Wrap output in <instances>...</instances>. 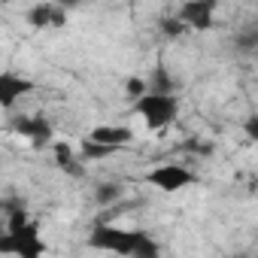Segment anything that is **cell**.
<instances>
[{"label": "cell", "instance_id": "52a82bcc", "mask_svg": "<svg viewBox=\"0 0 258 258\" xmlns=\"http://www.w3.org/2000/svg\"><path fill=\"white\" fill-rule=\"evenodd\" d=\"M25 19H28L31 28H40V31H46V28H64L67 25V7H61L58 0H43V4H37V7L28 10Z\"/></svg>", "mask_w": 258, "mask_h": 258}, {"label": "cell", "instance_id": "4fadbf2b", "mask_svg": "<svg viewBox=\"0 0 258 258\" xmlns=\"http://www.w3.org/2000/svg\"><path fill=\"white\" fill-rule=\"evenodd\" d=\"M234 46H237L240 52H255V49H258V25L243 28V31L234 37Z\"/></svg>", "mask_w": 258, "mask_h": 258}, {"label": "cell", "instance_id": "9c48e42d", "mask_svg": "<svg viewBox=\"0 0 258 258\" xmlns=\"http://www.w3.org/2000/svg\"><path fill=\"white\" fill-rule=\"evenodd\" d=\"M91 140L103 143V146H112V149H121V146H131L134 143V131L124 124H97L88 131Z\"/></svg>", "mask_w": 258, "mask_h": 258}, {"label": "cell", "instance_id": "ac0fdd59", "mask_svg": "<svg viewBox=\"0 0 258 258\" xmlns=\"http://www.w3.org/2000/svg\"><path fill=\"white\" fill-rule=\"evenodd\" d=\"M58 4H61V0H58Z\"/></svg>", "mask_w": 258, "mask_h": 258}, {"label": "cell", "instance_id": "30bf717a", "mask_svg": "<svg viewBox=\"0 0 258 258\" xmlns=\"http://www.w3.org/2000/svg\"><path fill=\"white\" fill-rule=\"evenodd\" d=\"M85 158L79 155V158H73V149L67 146V143H55V164H61V170L67 173V176H76V179H82L85 176V164H82Z\"/></svg>", "mask_w": 258, "mask_h": 258}, {"label": "cell", "instance_id": "7c38bea8", "mask_svg": "<svg viewBox=\"0 0 258 258\" xmlns=\"http://www.w3.org/2000/svg\"><path fill=\"white\" fill-rule=\"evenodd\" d=\"M112 152H115L112 146H103V143H97V140H91V137H85V140H82V149H79V155H82L85 161L106 158V155H112Z\"/></svg>", "mask_w": 258, "mask_h": 258}, {"label": "cell", "instance_id": "8fae6325", "mask_svg": "<svg viewBox=\"0 0 258 258\" xmlns=\"http://www.w3.org/2000/svg\"><path fill=\"white\" fill-rule=\"evenodd\" d=\"M149 91H167V94H176V88H179V82H176V76L164 67V64H158L152 73H149Z\"/></svg>", "mask_w": 258, "mask_h": 258}, {"label": "cell", "instance_id": "3957f363", "mask_svg": "<svg viewBox=\"0 0 258 258\" xmlns=\"http://www.w3.org/2000/svg\"><path fill=\"white\" fill-rule=\"evenodd\" d=\"M0 252H16L22 258H40L46 252V243L40 240L37 222H28L19 231H7V237L0 240Z\"/></svg>", "mask_w": 258, "mask_h": 258}, {"label": "cell", "instance_id": "5b68a950", "mask_svg": "<svg viewBox=\"0 0 258 258\" xmlns=\"http://www.w3.org/2000/svg\"><path fill=\"white\" fill-rule=\"evenodd\" d=\"M216 13H219V0H185L176 16L185 22L188 31H210Z\"/></svg>", "mask_w": 258, "mask_h": 258}, {"label": "cell", "instance_id": "7a4b0ae2", "mask_svg": "<svg viewBox=\"0 0 258 258\" xmlns=\"http://www.w3.org/2000/svg\"><path fill=\"white\" fill-rule=\"evenodd\" d=\"M131 109L146 121L149 131H164L179 118V97L167 91H146L143 97L131 100Z\"/></svg>", "mask_w": 258, "mask_h": 258}, {"label": "cell", "instance_id": "2e32d148", "mask_svg": "<svg viewBox=\"0 0 258 258\" xmlns=\"http://www.w3.org/2000/svg\"><path fill=\"white\" fill-rule=\"evenodd\" d=\"M149 91V82L146 79H140V76H131V79H127L124 82V94L127 97H131V100H137V97H143Z\"/></svg>", "mask_w": 258, "mask_h": 258}, {"label": "cell", "instance_id": "8992f818", "mask_svg": "<svg viewBox=\"0 0 258 258\" xmlns=\"http://www.w3.org/2000/svg\"><path fill=\"white\" fill-rule=\"evenodd\" d=\"M13 131L16 134H22V137H28L34 146H46V143H52V137H55V127H52V121L46 118V115H16L13 118Z\"/></svg>", "mask_w": 258, "mask_h": 258}, {"label": "cell", "instance_id": "9a60e30c", "mask_svg": "<svg viewBox=\"0 0 258 258\" xmlns=\"http://www.w3.org/2000/svg\"><path fill=\"white\" fill-rule=\"evenodd\" d=\"M118 198H121V185H115V182H100L94 188V201L97 204H112Z\"/></svg>", "mask_w": 258, "mask_h": 258}, {"label": "cell", "instance_id": "5bb4252c", "mask_svg": "<svg viewBox=\"0 0 258 258\" xmlns=\"http://www.w3.org/2000/svg\"><path fill=\"white\" fill-rule=\"evenodd\" d=\"M158 28H161V34H164V37H173V40H176V37H182V34L188 31V28H185V22H182L179 16H173V19L161 16V19H158Z\"/></svg>", "mask_w": 258, "mask_h": 258}, {"label": "cell", "instance_id": "e0dca14e", "mask_svg": "<svg viewBox=\"0 0 258 258\" xmlns=\"http://www.w3.org/2000/svg\"><path fill=\"white\" fill-rule=\"evenodd\" d=\"M240 127H243V134L258 146V112H249V115L243 118V124H240Z\"/></svg>", "mask_w": 258, "mask_h": 258}, {"label": "cell", "instance_id": "6da1fadb", "mask_svg": "<svg viewBox=\"0 0 258 258\" xmlns=\"http://www.w3.org/2000/svg\"><path fill=\"white\" fill-rule=\"evenodd\" d=\"M88 246L100 249V252H112V255H131V258H155L161 252V246L152 240V234H146V231H127V228L106 225V222H97L91 228Z\"/></svg>", "mask_w": 258, "mask_h": 258}, {"label": "cell", "instance_id": "277c9868", "mask_svg": "<svg viewBox=\"0 0 258 258\" xmlns=\"http://www.w3.org/2000/svg\"><path fill=\"white\" fill-rule=\"evenodd\" d=\"M146 182L155 185L158 191H182V188H188V185L198 182V173H191V170L182 167V164L167 161V164L152 167V170L146 173Z\"/></svg>", "mask_w": 258, "mask_h": 258}, {"label": "cell", "instance_id": "ba28073f", "mask_svg": "<svg viewBox=\"0 0 258 258\" xmlns=\"http://www.w3.org/2000/svg\"><path fill=\"white\" fill-rule=\"evenodd\" d=\"M31 91H34L31 79L16 76V73H0V106H4V109H13L19 103V97H25Z\"/></svg>", "mask_w": 258, "mask_h": 258}]
</instances>
